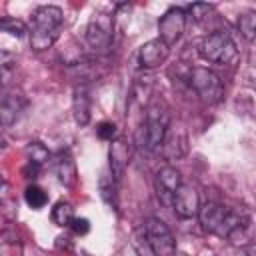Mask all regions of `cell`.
<instances>
[{"label": "cell", "mask_w": 256, "mask_h": 256, "mask_svg": "<svg viewBox=\"0 0 256 256\" xmlns=\"http://www.w3.org/2000/svg\"><path fill=\"white\" fill-rule=\"evenodd\" d=\"M198 220L202 230L208 234L228 238L236 244L246 242L250 218L240 210H232L220 202H206L204 206H200Z\"/></svg>", "instance_id": "1"}, {"label": "cell", "mask_w": 256, "mask_h": 256, "mask_svg": "<svg viewBox=\"0 0 256 256\" xmlns=\"http://www.w3.org/2000/svg\"><path fill=\"white\" fill-rule=\"evenodd\" d=\"M62 26H64V14L60 6H52V4L38 6L32 14L30 30H28L32 50L36 52L48 50L60 38Z\"/></svg>", "instance_id": "2"}, {"label": "cell", "mask_w": 256, "mask_h": 256, "mask_svg": "<svg viewBox=\"0 0 256 256\" xmlns=\"http://www.w3.org/2000/svg\"><path fill=\"white\" fill-rule=\"evenodd\" d=\"M170 128V114L162 100H154L148 110L144 122L136 130V142L140 148H146L150 152H160L164 138Z\"/></svg>", "instance_id": "3"}, {"label": "cell", "mask_w": 256, "mask_h": 256, "mask_svg": "<svg viewBox=\"0 0 256 256\" xmlns=\"http://www.w3.org/2000/svg\"><path fill=\"white\" fill-rule=\"evenodd\" d=\"M200 56L208 62L214 64H228L236 58V44L230 38V34L226 30H218L208 34L202 42H200Z\"/></svg>", "instance_id": "4"}, {"label": "cell", "mask_w": 256, "mask_h": 256, "mask_svg": "<svg viewBox=\"0 0 256 256\" xmlns=\"http://www.w3.org/2000/svg\"><path fill=\"white\" fill-rule=\"evenodd\" d=\"M188 82H190V88L200 96V100H204L208 104L218 102L222 98V94H224L220 78L208 68H202V66L192 68Z\"/></svg>", "instance_id": "5"}, {"label": "cell", "mask_w": 256, "mask_h": 256, "mask_svg": "<svg viewBox=\"0 0 256 256\" xmlns=\"http://www.w3.org/2000/svg\"><path fill=\"white\" fill-rule=\"evenodd\" d=\"M112 34H114L112 16L98 12L90 18V22L86 26V44L96 52H104L112 44Z\"/></svg>", "instance_id": "6"}, {"label": "cell", "mask_w": 256, "mask_h": 256, "mask_svg": "<svg viewBox=\"0 0 256 256\" xmlns=\"http://www.w3.org/2000/svg\"><path fill=\"white\" fill-rule=\"evenodd\" d=\"M144 228H146V236H148L150 246L156 256H174L176 254V238L162 220L148 218L144 222Z\"/></svg>", "instance_id": "7"}, {"label": "cell", "mask_w": 256, "mask_h": 256, "mask_svg": "<svg viewBox=\"0 0 256 256\" xmlns=\"http://www.w3.org/2000/svg\"><path fill=\"white\" fill-rule=\"evenodd\" d=\"M186 20H188V16H186L184 8H178V6L168 8L158 20V38L166 46L176 44L186 28Z\"/></svg>", "instance_id": "8"}, {"label": "cell", "mask_w": 256, "mask_h": 256, "mask_svg": "<svg viewBox=\"0 0 256 256\" xmlns=\"http://www.w3.org/2000/svg\"><path fill=\"white\" fill-rule=\"evenodd\" d=\"M182 186V176L174 166H164L156 172L154 178V188H156V196L164 206L172 208V200L176 190Z\"/></svg>", "instance_id": "9"}, {"label": "cell", "mask_w": 256, "mask_h": 256, "mask_svg": "<svg viewBox=\"0 0 256 256\" xmlns=\"http://www.w3.org/2000/svg\"><path fill=\"white\" fill-rule=\"evenodd\" d=\"M172 210L180 218H194L200 212V196L192 184H182L172 200Z\"/></svg>", "instance_id": "10"}, {"label": "cell", "mask_w": 256, "mask_h": 256, "mask_svg": "<svg viewBox=\"0 0 256 256\" xmlns=\"http://www.w3.org/2000/svg\"><path fill=\"white\" fill-rule=\"evenodd\" d=\"M168 52H170V46H166L160 38H152V40H148V42H144L140 46V50H138V64L144 70L158 68L160 64L166 62Z\"/></svg>", "instance_id": "11"}, {"label": "cell", "mask_w": 256, "mask_h": 256, "mask_svg": "<svg viewBox=\"0 0 256 256\" xmlns=\"http://www.w3.org/2000/svg\"><path fill=\"white\" fill-rule=\"evenodd\" d=\"M108 170L110 174L114 176V180L120 184L124 172H126V166H128V146L124 140H114L110 144V150H108Z\"/></svg>", "instance_id": "12"}, {"label": "cell", "mask_w": 256, "mask_h": 256, "mask_svg": "<svg viewBox=\"0 0 256 256\" xmlns=\"http://www.w3.org/2000/svg\"><path fill=\"white\" fill-rule=\"evenodd\" d=\"M26 106V100L16 94V92H6L2 96V104H0V118L4 126H10L22 112V108Z\"/></svg>", "instance_id": "13"}, {"label": "cell", "mask_w": 256, "mask_h": 256, "mask_svg": "<svg viewBox=\"0 0 256 256\" xmlns=\"http://www.w3.org/2000/svg\"><path fill=\"white\" fill-rule=\"evenodd\" d=\"M72 110H74V118L80 126L88 124V120H90V94H88L86 86H76L74 88Z\"/></svg>", "instance_id": "14"}, {"label": "cell", "mask_w": 256, "mask_h": 256, "mask_svg": "<svg viewBox=\"0 0 256 256\" xmlns=\"http://www.w3.org/2000/svg\"><path fill=\"white\" fill-rule=\"evenodd\" d=\"M162 150H164V154H166L170 160L180 158V156L186 152V134H184L180 128H168V134H166V138H164Z\"/></svg>", "instance_id": "15"}, {"label": "cell", "mask_w": 256, "mask_h": 256, "mask_svg": "<svg viewBox=\"0 0 256 256\" xmlns=\"http://www.w3.org/2000/svg\"><path fill=\"white\" fill-rule=\"evenodd\" d=\"M54 172L64 186H72L76 182V164L68 152H60L54 160Z\"/></svg>", "instance_id": "16"}, {"label": "cell", "mask_w": 256, "mask_h": 256, "mask_svg": "<svg viewBox=\"0 0 256 256\" xmlns=\"http://www.w3.org/2000/svg\"><path fill=\"white\" fill-rule=\"evenodd\" d=\"M74 208H72V204H68V202H58L54 208H52V222L56 224V226H72V222H74Z\"/></svg>", "instance_id": "17"}, {"label": "cell", "mask_w": 256, "mask_h": 256, "mask_svg": "<svg viewBox=\"0 0 256 256\" xmlns=\"http://www.w3.org/2000/svg\"><path fill=\"white\" fill-rule=\"evenodd\" d=\"M238 32L246 40L256 42V10H248L238 18Z\"/></svg>", "instance_id": "18"}, {"label": "cell", "mask_w": 256, "mask_h": 256, "mask_svg": "<svg viewBox=\"0 0 256 256\" xmlns=\"http://www.w3.org/2000/svg\"><path fill=\"white\" fill-rule=\"evenodd\" d=\"M132 246H134V250H136L138 256H156L154 250H152V246H150V240L146 236V228L144 226H140V228L134 230V234H132Z\"/></svg>", "instance_id": "19"}, {"label": "cell", "mask_w": 256, "mask_h": 256, "mask_svg": "<svg viewBox=\"0 0 256 256\" xmlns=\"http://www.w3.org/2000/svg\"><path fill=\"white\" fill-rule=\"evenodd\" d=\"M24 200H26V204H28L30 208L40 210V208L46 206V202H48V194H46L40 186L32 184V186H28V188L24 190Z\"/></svg>", "instance_id": "20"}, {"label": "cell", "mask_w": 256, "mask_h": 256, "mask_svg": "<svg viewBox=\"0 0 256 256\" xmlns=\"http://www.w3.org/2000/svg\"><path fill=\"white\" fill-rule=\"evenodd\" d=\"M48 150H46V146L44 144H40V142H30L28 146H26V160H28V164H36V166H42L46 160H48Z\"/></svg>", "instance_id": "21"}, {"label": "cell", "mask_w": 256, "mask_h": 256, "mask_svg": "<svg viewBox=\"0 0 256 256\" xmlns=\"http://www.w3.org/2000/svg\"><path fill=\"white\" fill-rule=\"evenodd\" d=\"M116 190H118V182L114 180V176L112 174H102V178H100V192H102V198L110 206H116Z\"/></svg>", "instance_id": "22"}, {"label": "cell", "mask_w": 256, "mask_h": 256, "mask_svg": "<svg viewBox=\"0 0 256 256\" xmlns=\"http://www.w3.org/2000/svg\"><path fill=\"white\" fill-rule=\"evenodd\" d=\"M0 256H22V244L18 242V238H8V232L2 234V242H0Z\"/></svg>", "instance_id": "23"}, {"label": "cell", "mask_w": 256, "mask_h": 256, "mask_svg": "<svg viewBox=\"0 0 256 256\" xmlns=\"http://www.w3.org/2000/svg\"><path fill=\"white\" fill-rule=\"evenodd\" d=\"M0 28H2V32H8V34H12L16 38L26 34V24L22 20H16V18H4L0 22Z\"/></svg>", "instance_id": "24"}, {"label": "cell", "mask_w": 256, "mask_h": 256, "mask_svg": "<svg viewBox=\"0 0 256 256\" xmlns=\"http://www.w3.org/2000/svg\"><path fill=\"white\" fill-rule=\"evenodd\" d=\"M214 10V6L212 4H204V2H196V4H190L188 8H186V16L188 18H192V20H202V18H206L210 12Z\"/></svg>", "instance_id": "25"}, {"label": "cell", "mask_w": 256, "mask_h": 256, "mask_svg": "<svg viewBox=\"0 0 256 256\" xmlns=\"http://www.w3.org/2000/svg\"><path fill=\"white\" fill-rule=\"evenodd\" d=\"M96 132H98V136L102 140H110L112 142V138L116 136V124L114 122H100L98 128H96Z\"/></svg>", "instance_id": "26"}, {"label": "cell", "mask_w": 256, "mask_h": 256, "mask_svg": "<svg viewBox=\"0 0 256 256\" xmlns=\"http://www.w3.org/2000/svg\"><path fill=\"white\" fill-rule=\"evenodd\" d=\"M72 230H74L76 234H86V232L90 230V222H88L86 218H74V222H72Z\"/></svg>", "instance_id": "27"}, {"label": "cell", "mask_w": 256, "mask_h": 256, "mask_svg": "<svg viewBox=\"0 0 256 256\" xmlns=\"http://www.w3.org/2000/svg\"><path fill=\"white\" fill-rule=\"evenodd\" d=\"M244 256H256V242H252V244H248V246H246Z\"/></svg>", "instance_id": "28"}]
</instances>
